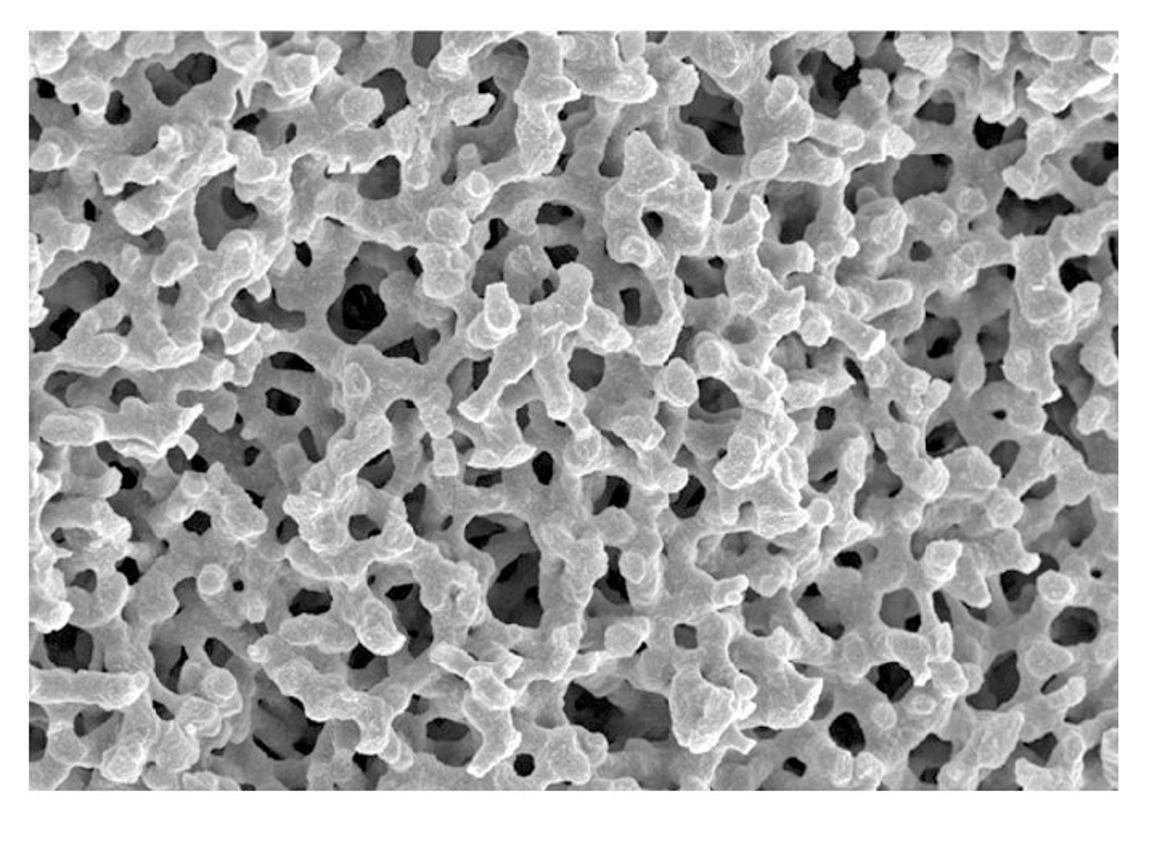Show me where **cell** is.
<instances>
[{
	"label": "cell",
	"instance_id": "obj_2",
	"mask_svg": "<svg viewBox=\"0 0 1157 868\" xmlns=\"http://www.w3.org/2000/svg\"><path fill=\"white\" fill-rule=\"evenodd\" d=\"M934 706H936V703H934L933 698H929V697L916 698L915 708L918 709V711H920V713H923V714L924 713H931V711H933V709H934Z\"/></svg>",
	"mask_w": 1157,
	"mask_h": 868
},
{
	"label": "cell",
	"instance_id": "obj_1",
	"mask_svg": "<svg viewBox=\"0 0 1157 868\" xmlns=\"http://www.w3.org/2000/svg\"><path fill=\"white\" fill-rule=\"evenodd\" d=\"M195 214L201 240L209 250L221 245L230 232L248 229L258 221V208L238 198L235 171L222 172L201 187Z\"/></svg>",
	"mask_w": 1157,
	"mask_h": 868
}]
</instances>
